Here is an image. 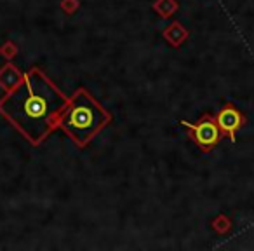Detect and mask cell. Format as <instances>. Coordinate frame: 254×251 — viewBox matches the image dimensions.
<instances>
[{
    "label": "cell",
    "instance_id": "obj_4",
    "mask_svg": "<svg viewBox=\"0 0 254 251\" xmlns=\"http://www.w3.org/2000/svg\"><path fill=\"white\" fill-rule=\"evenodd\" d=\"M244 117L240 112H237L233 106H225L221 112L218 113V126L223 133L230 136L232 142H235V131L242 126Z\"/></svg>",
    "mask_w": 254,
    "mask_h": 251
},
{
    "label": "cell",
    "instance_id": "obj_3",
    "mask_svg": "<svg viewBox=\"0 0 254 251\" xmlns=\"http://www.w3.org/2000/svg\"><path fill=\"white\" fill-rule=\"evenodd\" d=\"M185 126L188 128V133L193 138V142L202 150H212L221 138V129L209 115H205L197 126H191V124L187 122H185Z\"/></svg>",
    "mask_w": 254,
    "mask_h": 251
},
{
    "label": "cell",
    "instance_id": "obj_1",
    "mask_svg": "<svg viewBox=\"0 0 254 251\" xmlns=\"http://www.w3.org/2000/svg\"><path fill=\"white\" fill-rule=\"evenodd\" d=\"M66 103V96L39 68H33L0 101V113L39 145L56 128Z\"/></svg>",
    "mask_w": 254,
    "mask_h": 251
},
{
    "label": "cell",
    "instance_id": "obj_2",
    "mask_svg": "<svg viewBox=\"0 0 254 251\" xmlns=\"http://www.w3.org/2000/svg\"><path fill=\"white\" fill-rule=\"evenodd\" d=\"M108 120L110 113L99 106L85 89H78L68 99L56 128L63 129L78 147H85Z\"/></svg>",
    "mask_w": 254,
    "mask_h": 251
}]
</instances>
